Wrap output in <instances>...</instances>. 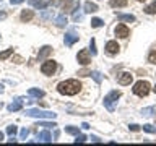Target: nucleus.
<instances>
[{"label": "nucleus", "instance_id": "obj_4", "mask_svg": "<svg viewBox=\"0 0 156 146\" xmlns=\"http://www.w3.org/2000/svg\"><path fill=\"white\" fill-rule=\"evenodd\" d=\"M28 117H36V119H55L57 114L49 110H41V109H28L26 110Z\"/></svg>", "mask_w": 156, "mask_h": 146}, {"label": "nucleus", "instance_id": "obj_26", "mask_svg": "<svg viewBox=\"0 0 156 146\" xmlns=\"http://www.w3.org/2000/svg\"><path fill=\"white\" fill-rule=\"evenodd\" d=\"M102 24H104V21H102L101 18H93V19H91V26H93V28H101Z\"/></svg>", "mask_w": 156, "mask_h": 146}, {"label": "nucleus", "instance_id": "obj_43", "mask_svg": "<svg viewBox=\"0 0 156 146\" xmlns=\"http://www.w3.org/2000/svg\"><path fill=\"white\" fill-rule=\"evenodd\" d=\"M0 92H3V85L0 83Z\"/></svg>", "mask_w": 156, "mask_h": 146}, {"label": "nucleus", "instance_id": "obj_21", "mask_svg": "<svg viewBox=\"0 0 156 146\" xmlns=\"http://www.w3.org/2000/svg\"><path fill=\"white\" fill-rule=\"evenodd\" d=\"M109 5L114 8H122L127 5V0H109Z\"/></svg>", "mask_w": 156, "mask_h": 146}, {"label": "nucleus", "instance_id": "obj_18", "mask_svg": "<svg viewBox=\"0 0 156 146\" xmlns=\"http://www.w3.org/2000/svg\"><path fill=\"white\" fill-rule=\"evenodd\" d=\"M67 18H65V15H58V16H55V24L58 28H65L67 26Z\"/></svg>", "mask_w": 156, "mask_h": 146}, {"label": "nucleus", "instance_id": "obj_39", "mask_svg": "<svg viewBox=\"0 0 156 146\" xmlns=\"http://www.w3.org/2000/svg\"><path fill=\"white\" fill-rule=\"evenodd\" d=\"M51 3L54 5V7H60V5H62V0H51Z\"/></svg>", "mask_w": 156, "mask_h": 146}, {"label": "nucleus", "instance_id": "obj_33", "mask_svg": "<svg viewBox=\"0 0 156 146\" xmlns=\"http://www.w3.org/2000/svg\"><path fill=\"white\" fill-rule=\"evenodd\" d=\"M39 125L44 127V128H54V127H57L55 123H54V122H52V123H51V122H41Z\"/></svg>", "mask_w": 156, "mask_h": 146}, {"label": "nucleus", "instance_id": "obj_14", "mask_svg": "<svg viewBox=\"0 0 156 146\" xmlns=\"http://www.w3.org/2000/svg\"><path fill=\"white\" fill-rule=\"evenodd\" d=\"M23 107V101L21 99H16L15 102H12V104H8V112H16V110H20Z\"/></svg>", "mask_w": 156, "mask_h": 146}, {"label": "nucleus", "instance_id": "obj_45", "mask_svg": "<svg viewBox=\"0 0 156 146\" xmlns=\"http://www.w3.org/2000/svg\"><path fill=\"white\" fill-rule=\"evenodd\" d=\"M153 89H154V92H156V86H154V88H153Z\"/></svg>", "mask_w": 156, "mask_h": 146}, {"label": "nucleus", "instance_id": "obj_16", "mask_svg": "<svg viewBox=\"0 0 156 146\" xmlns=\"http://www.w3.org/2000/svg\"><path fill=\"white\" fill-rule=\"evenodd\" d=\"M37 140L42 141V143H49V141H52V136H51V133H49L47 130H44V131H41V133L37 135Z\"/></svg>", "mask_w": 156, "mask_h": 146}, {"label": "nucleus", "instance_id": "obj_36", "mask_svg": "<svg viewBox=\"0 0 156 146\" xmlns=\"http://www.w3.org/2000/svg\"><path fill=\"white\" fill-rule=\"evenodd\" d=\"M86 140H88V138H86L85 135H76V140H75V143H85Z\"/></svg>", "mask_w": 156, "mask_h": 146}, {"label": "nucleus", "instance_id": "obj_13", "mask_svg": "<svg viewBox=\"0 0 156 146\" xmlns=\"http://www.w3.org/2000/svg\"><path fill=\"white\" fill-rule=\"evenodd\" d=\"M29 3H31L33 7L39 8V10H44L49 3H51V0H29Z\"/></svg>", "mask_w": 156, "mask_h": 146}, {"label": "nucleus", "instance_id": "obj_24", "mask_svg": "<svg viewBox=\"0 0 156 146\" xmlns=\"http://www.w3.org/2000/svg\"><path fill=\"white\" fill-rule=\"evenodd\" d=\"M156 112V107H145L143 110H141V114H143L145 117H151Z\"/></svg>", "mask_w": 156, "mask_h": 146}, {"label": "nucleus", "instance_id": "obj_6", "mask_svg": "<svg viewBox=\"0 0 156 146\" xmlns=\"http://www.w3.org/2000/svg\"><path fill=\"white\" fill-rule=\"evenodd\" d=\"M78 7H80V2H78V0H65V2L62 3L63 15H65V13H73V12H76Z\"/></svg>", "mask_w": 156, "mask_h": 146}, {"label": "nucleus", "instance_id": "obj_40", "mask_svg": "<svg viewBox=\"0 0 156 146\" xmlns=\"http://www.w3.org/2000/svg\"><path fill=\"white\" fill-rule=\"evenodd\" d=\"M21 2H24V0H10V3H12V5H20Z\"/></svg>", "mask_w": 156, "mask_h": 146}, {"label": "nucleus", "instance_id": "obj_8", "mask_svg": "<svg viewBox=\"0 0 156 146\" xmlns=\"http://www.w3.org/2000/svg\"><path fill=\"white\" fill-rule=\"evenodd\" d=\"M76 60H78V63H81V65H88V63L91 62V57H90V54H88L86 49H81V50L78 52Z\"/></svg>", "mask_w": 156, "mask_h": 146}, {"label": "nucleus", "instance_id": "obj_7", "mask_svg": "<svg viewBox=\"0 0 156 146\" xmlns=\"http://www.w3.org/2000/svg\"><path fill=\"white\" fill-rule=\"evenodd\" d=\"M114 33H115V36H117V37H120V39H127V37H129V34H130L129 28H127L125 24H122V23L115 26Z\"/></svg>", "mask_w": 156, "mask_h": 146}, {"label": "nucleus", "instance_id": "obj_34", "mask_svg": "<svg viewBox=\"0 0 156 146\" xmlns=\"http://www.w3.org/2000/svg\"><path fill=\"white\" fill-rule=\"evenodd\" d=\"M28 135H29V130L28 128H23L21 131H20V140H26Z\"/></svg>", "mask_w": 156, "mask_h": 146}, {"label": "nucleus", "instance_id": "obj_17", "mask_svg": "<svg viewBox=\"0 0 156 146\" xmlns=\"http://www.w3.org/2000/svg\"><path fill=\"white\" fill-rule=\"evenodd\" d=\"M117 18H119V21H125V23H133V21H135V16H133V15L117 13Z\"/></svg>", "mask_w": 156, "mask_h": 146}, {"label": "nucleus", "instance_id": "obj_2", "mask_svg": "<svg viewBox=\"0 0 156 146\" xmlns=\"http://www.w3.org/2000/svg\"><path fill=\"white\" fill-rule=\"evenodd\" d=\"M120 97V91H117V89H114V91H111L109 94H107L106 97H104V101H102V104H104V107L109 112H112L115 109V104H117V99Z\"/></svg>", "mask_w": 156, "mask_h": 146}, {"label": "nucleus", "instance_id": "obj_9", "mask_svg": "<svg viewBox=\"0 0 156 146\" xmlns=\"http://www.w3.org/2000/svg\"><path fill=\"white\" fill-rule=\"evenodd\" d=\"M120 50V47H119V44H117V41H109L106 44V52L109 54V55H117Z\"/></svg>", "mask_w": 156, "mask_h": 146}, {"label": "nucleus", "instance_id": "obj_29", "mask_svg": "<svg viewBox=\"0 0 156 146\" xmlns=\"http://www.w3.org/2000/svg\"><path fill=\"white\" fill-rule=\"evenodd\" d=\"M148 62L150 63H156V50H151L148 54Z\"/></svg>", "mask_w": 156, "mask_h": 146}, {"label": "nucleus", "instance_id": "obj_12", "mask_svg": "<svg viewBox=\"0 0 156 146\" xmlns=\"http://www.w3.org/2000/svg\"><path fill=\"white\" fill-rule=\"evenodd\" d=\"M78 41V34L75 33H67L65 37H63V42H65V46H73Z\"/></svg>", "mask_w": 156, "mask_h": 146}, {"label": "nucleus", "instance_id": "obj_30", "mask_svg": "<svg viewBox=\"0 0 156 146\" xmlns=\"http://www.w3.org/2000/svg\"><path fill=\"white\" fill-rule=\"evenodd\" d=\"M90 47H91V55H96L98 50H96V41H94V39H91V41H90Z\"/></svg>", "mask_w": 156, "mask_h": 146}, {"label": "nucleus", "instance_id": "obj_42", "mask_svg": "<svg viewBox=\"0 0 156 146\" xmlns=\"http://www.w3.org/2000/svg\"><path fill=\"white\" fill-rule=\"evenodd\" d=\"M91 141H94V143H99V138H98V136H91Z\"/></svg>", "mask_w": 156, "mask_h": 146}, {"label": "nucleus", "instance_id": "obj_15", "mask_svg": "<svg viewBox=\"0 0 156 146\" xmlns=\"http://www.w3.org/2000/svg\"><path fill=\"white\" fill-rule=\"evenodd\" d=\"M33 16H34V12H33V10H23V12H21V21H23V23L31 21Z\"/></svg>", "mask_w": 156, "mask_h": 146}, {"label": "nucleus", "instance_id": "obj_1", "mask_svg": "<svg viewBox=\"0 0 156 146\" xmlns=\"http://www.w3.org/2000/svg\"><path fill=\"white\" fill-rule=\"evenodd\" d=\"M81 89V83L78 80H65L57 85V91L63 96H75Z\"/></svg>", "mask_w": 156, "mask_h": 146}, {"label": "nucleus", "instance_id": "obj_44", "mask_svg": "<svg viewBox=\"0 0 156 146\" xmlns=\"http://www.w3.org/2000/svg\"><path fill=\"white\" fill-rule=\"evenodd\" d=\"M2 140H3V133L0 131V141H2Z\"/></svg>", "mask_w": 156, "mask_h": 146}, {"label": "nucleus", "instance_id": "obj_5", "mask_svg": "<svg viewBox=\"0 0 156 146\" xmlns=\"http://www.w3.org/2000/svg\"><path fill=\"white\" fill-rule=\"evenodd\" d=\"M55 70H57V63L54 60H46L41 65V71L44 73V75H47V76H52L54 73H55Z\"/></svg>", "mask_w": 156, "mask_h": 146}, {"label": "nucleus", "instance_id": "obj_27", "mask_svg": "<svg viewBox=\"0 0 156 146\" xmlns=\"http://www.w3.org/2000/svg\"><path fill=\"white\" fill-rule=\"evenodd\" d=\"M18 131V127L16 125H10V127H7V135H10V136H15V133Z\"/></svg>", "mask_w": 156, "mask_h": 146}, {"label": "nucleus", "instance_id": "obj_28", "mask_svg": "<svg viewBox=\"0 0 156 146\" xmlns=\"http://www.w3.org/2000/svg\"><path fill=\"white\" fill-rule=\"evenodd\" d=\"M90 76H93V80H94L96 83H101V81H102V76H101L99 71H91Z\"/></svg>", "mask_w": 156, "mask_h": 146}, {"label": "nucleus", "instance_id": "obj_23", "mask_svg": "<svg viewBox=\"0 0 156 146\" xmlns=\"http://www.w3.org/2000/svg\"><path fill=\"white\" fill-rule=\"evenodd\" d=\"M12 54H13V47H10V49H7V50L0 52V60H7V58L12 55Z\"/></svg>", "mask_w": 156, "mask_h": 146}, {"label": "nucleus", "instance_id": "obj_20", "mask_svg": "<svg viewBox=\"0 0 156 146\" xmlns=\"http://www.w3.org/2000/svg\"><path fill=\"white\" fill-rule=\"evenodd\" d=\"M28 94L29 96H33V97H44V91L42 89H36V88H31V89L28 91Z\"/></svg>", "mask_w": 156, "mask_h": 146}, {"label": "nucleus", "instance_id": "obj_25", "mask_svg": "<svg viewBox=\"0 0 156 146\" xmlns=\"http://www.w3.org/2000/svg\"><path fill=\"white\" fill-rule=\"evenodd\" d=\"M65 131H67L68 135H80L78 127H65Z\"/></svg>", "mask_w": 156, "mask_h": 146}, {"label": "nucleus", "instance_id": "obj_19", "mask_svg": "<svg viewBox=\"0 0 156 146\" xmlns=\"http://www.w3.org/2000/svg\"><path fill=\"white\" fill-rule=\"evenodd\" d=\"M98 12V5L93 2H86L85 3V13H94Z\"/></svg>", "mask_w": 156, "mask_h": 146}, {"label": "nucleus", "instance_id": "obj_46", "mask_svg": "<svg viewBox=\"0 0 156 146\" xmlns=\"http://www.w3.org/2000/svg\"><path fill=\"white\" fill-rule=\"evenodd\" d=\"M138 2H145V0H138Z\"/></svg>", "mask_w": 156, "mask_h": 146}, {"label": "nucleus", "instance_id": "obj_35", "mask_svg": "<svg viewBox=\"0 0 156 146\" xmlns=\"http://www.w3.org/2000/svg\"><path fill=\"white\" fill-rule=\"evenodd\" d=\"M81 19H83V15L81 13H78V12H73V21H81Z\"/></svg>", "mask_w": 156, "mask_h": 146}, {"label": "nucleus", "instance_id": "obj_11", "mask_svg": "<svg viewBox=\"0 0 156 146\" xmlns=\"http://www.w3.org/2000/svg\"><path fill=\"white\" fill-rule=\"evenodd\" d=\"M51 54H52V47H51V46H44L41 50H39V54H37V60L42 62L44 58H47Z\"/></svg>", "mask_w": 156, "mask_h": 146}, {"label": "nucleus", "instance_id": "obj_32", "mask_svg": "<svg viewBox=\"0 0 156 146\" xmlns=\"http://www.w3.org/2000/svg\"><path fill=\"white\" fill-rule=\"evenodd\" d=\"M42 18H44V19H51V18H54V12H52V10H47V12H44V13H42Z\"/></svg>", "mask_w": 156, "mask_h": 146}, {"label": "nucleus", "instance_id": "obj_37", "mask_svg": "<svg viewBox=\"0 0 156 146\" xmlns=\"http://www.w3.org/2000/svg\"><path fill=\"white\" fill-rule=\"evenodd\" d=\"M78 75H80V76H90L91 71H88V70H80V71H78Z\"/></svg>", "mask_w": 156, "mask_h": 146}, {"label": "nucleus", "instance_id": "obj_3", "mask_svg": "<svg viewBox=\"0 0 156 146\" xmlns=\"http://www.w3.org/2000/svg\"><path fill=\"white\" fill-rule=\"evenodd\" d=\"M150 89H151L150 83H148V81H143V80L136 81L135 85H133V88H132V91H133V94L140 96V97H145V96H148Z\"/></svg>", "mask_w": 156, "mask_h": 146}, {"label": "nucleus", "instance_id": "obj_10", "mask_svg": "<svg viewBox=\"0 0 156 146\" xmlns=\"http://www.w3.org/2000/svg\"><path fill=\"white\" fill-rule=\"evenodd\" d=\"M117 81H119V85H122V86H127V85H130V83L133 81V75H130V73L124 71V73H120V75H119V78H117Z\"/></svg>", "mask_w": 156, "mask_h": 146}, {"label": "nucleus", "instance_id": "obj_38", "mask_svg": "<svg viewBox=\"0 0 156 146\" xmlns=\"http://www.w3.org/2000/svg\"><path fill=\"white\" fill-rule=\"evenodd\" d=\"M129 128H130L132 131H138V130H140V125H135V123H132V125H129Z\"/></svg>", "mask_w": 156, "mask_h": 146}, {"label": "nucleus", "instance_id": "obj_31", "mask_svg": "<svg viewBox=\"0 0 156 146\" xmlns=\"http://www.w3.org/2000/svg\"><path fill=\"white\" fill-rule=\"evenodd\" d=\"M143 130L148 131V133H156V127L153 125H143Z\"/></svg>", "mask_w": 156, "mask_h": 146}, {"label": "nucleus", "instance_id": "obj_22", "mask_svg": "<svg viewBox=\"0 0 156 146\" xmlns=\"http://www.w3.org/2000/svg\"><path fill=\"white\" fill-rule=\"evenodd\" d=\"M145 13L146 15H156V2H153L148 7H145Z\"/></svg>", "mask_w": 156, "mask_h": 146}, {"label": "nucleus", "instance_id": "obj_41", "mask_svg": "<svg viewBox=\"0 0 156 146\" xmlns=\"http://www.w3.org/2000/svg\"><path fill=\"white\" fill-rule=\"evenodd\" d=\"M5 18H7V13H5V12H0V19H5Z\"/></svg>", "mask_w": 156, "mask_h": 146}]
</instances>
